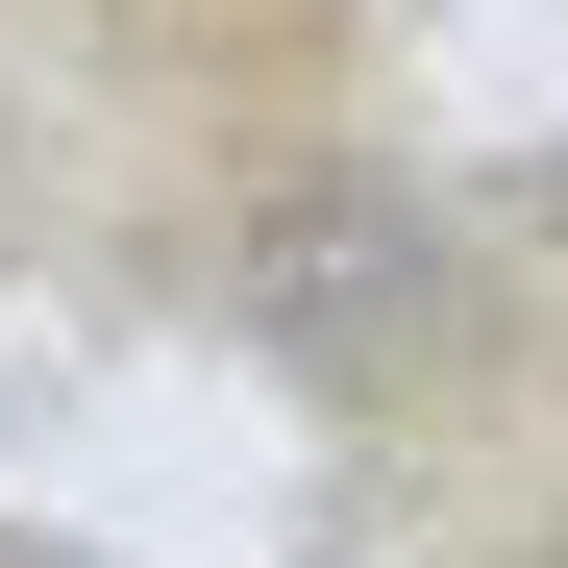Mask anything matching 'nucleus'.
Wrapping results in <instances>:
<instances>
[{
  "label": "nucleus",
  "instance_id": "f257e3e1",
  "mask_svg": "<svg viewBox=\"0 0 568 568\" xmlns=\"http://www.w3.org/2000/svg\"><path fill=\"white\" fill-rule=\"evenodd\" d=\"M223 322L297 371V396L396 420V396H445V371L495 346V247H469V199H445V173H297V199H247Z\"/></svg>",
  "mask_w": 568,
  "mask_h": 568
},
{
  "label": "nucleus",
  "instance_id": "f03ea898",
  "mask_svg": "<svg viewBox=\"0 0 568 568\" xmlns=\"http://www.w3.org/2000/svg\"><path fill=\"white\" fill-rule=\"evenodd\" d=\"M0 568H100V544H26V519H0Z\"/></svg>",
  "mask_w": 568,
  "mask_h": 568
},
{
  "label": "nucleus",
  "instance_id": "7ed1b4c3",
  "mask_svg": "<svg viewBox=\"0 0 568 568\" xmlns=\"http://www.w3.org/2000/svg\"><path fill=\"white\" fill-rule=\"evenodd\" d=\"M544 568H568V519H544Z\"/></svg>",
  "mask_w": 568,
  "mask_h": 568
}]
</instances>
